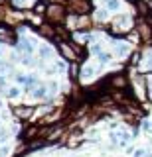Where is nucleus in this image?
I'll return each mask as SVG.
<instances>
[{
    "label": "nucleus",
    "instance_id": "1",
    "mask_svg": "<svg viewBox=\"0 0 152 157\" xmlns=\"http://www.w3.org/2000/svg\"><path fill=\"white\" fill-rule=\"evenodd\" d=\"M67 16V10L61 6V4H50L47 6V12H46V18L50 20L53 26H57V24H61L63 20Z\"/></svg>",
    "mask_w": 152,
    "mask_h": 157
},
{
    "label": "nucleus",
    "instance_id": "2",
    "mask_svg": "<svg viewBox=\"0 0 152 157\" xmlns=\"http://www.w3.org/2000/svg\"><path fill=\"white\" fill-rule=\"evenodd\" d=\"M107 82H109V88H119V90H126L129 88V81H126V77L119 73V75H111L107 78Z\"/></svg>",
    "mask_w": 152,
    "mask_h": 157
},
{
    "label": "nucleus",
    "instance_id": "3",
    "mask_svg": "<svg viewBox=\"0 0 152 157\" xmlns=\"http://www.w3.org/2000/svg\"><path fill=\"white\" fill-rule=\"evenodd\" d=\"M132 26V20L130 16H119V18H115V22H113V32H117V33H122V32H126Z\"/></svg>",
    "mask_w": 152,
    "mask_h": 157
},
{
    "label": "nucleus",
    "instance_id": "4",
    "mask_svg": "<svg viewBox=\"0 0 152 157\" xmlns=\"http://www.w3.org/2000/svg\"><path fill=\"white\" fill-rule=\"evenodd\" d=\"M0 41H8V43H16V33L12 32L8 26H4V24H0Z\"/></svg>",
    "mask_w": 152,
    "mask_h": 157
},
{
    "label": "nucleus",
    "instance_id": "5",
    "mask_svg": "<svg viewBox=\"0 0 152 157\" xmlns=\"http://www.w3.org/2000/svg\"><path fill=\"white\" fill-rule=\"evenodd\" d=\"M40 132H42V130H40L38 126H28L26 130L22 132V137H20V140H24V141H32V140H36V137H40V136H38Z\"/></svg>",
    "mask_w": 152,
    "mask_h": 157
},
{
    "label": "nucleus",
    "instance_id": "6",
    "mask_svg": "<svg viewBox=\"0 0 152 157\" xmlns=\"http://www.w3.org/2000/svg\"><path fill=\"white\" fill-rule=\"evenodd\" d=\"M12 112H14V116H18V118H22V120H26V118L32 116L34 108H32V106H14Z\"/></svg>",
    "mask_w": 152,
    "mask_h": 157
},
{
    "label": "nucleus",
    "instance_id": "7",
    "mask_svg": "<svg viewBox=\"0 0 152 157\" xmlns=\"http://www.w3.org/2000/svg\"><path fill=\"white\" fill-rule=\"evenodd\" d=\"M18 49H20L22 53H26V55H32V53H34V45H32V41H30V39H26V37L18 39Z\"/></svg>",
    "mask_w": 152,
    "mask_h": 157
},
{
    "label": "nucleus",
    "instance_id": "8",
    "mask_svg": "<svg viewBox=\"0 0 152 157\" xmlns=\"http://www.w3.org/2000/svg\"><path fill=\"white\" fill-rule=\"evenodd\" d=\"M71 39H73L75 43H79V45H83V43H89V41H91V36H89L87 32H75V33L71 36Z\"/></svg>",
    "mask_w": 152,
    "mask_h": 157
},
{
    "label": "nucleus",
    "instance_id": "9",
    "mask_svg": "<svg viewBox=\"0 0 152 157\" xmlns=\"http://www.w3.org/2000/svg\"><path fill=\"white\" fill-rule=\"evenodd\" d=\"M129 51H130V47H129V43H122V41H115V53L119 57H126L129 55Z\"/></svg>",
    "mask_w": 152,
    "mask_h": 157
},
{
    "label": "nucleus",
    "instance_id": "10",
    "mask_svg": "<svg viewBox=\"0 0 152 157\" xmlns=\"http://www.w3.org/2000/svg\"><path fill=\"white\" fill-rule=\"evenodd\" d=\"M136 29H138V33H140V37H142V39H150V37H152V29L148 28V24L140 22Z\"/></svg>",
    "mask_w": 152,
    "mask_h": 157
},
{
    "label": "nucleus",
    "instance_id": "11",
    "mask_svg": "<svg viewBox=\"0 0 152 157\" xmlns=\"http://www.w3.org/2000/svg\"><path fill=\"white\" fill-rule=\"evenodd\" d=\"M95 75V67H91V65H83L81 69V78H89Z\"/></svg>",
    "mask_w": 152,
    "mask_h": 157
},
{
    "label": "nucleus",
    "instance_id": "12",
    "mask_svg": "<svg viewBox=\"0 0 152 157\" xmlns=\"http://www.w3.org/2000/svg\"><path fill=\"white\" fill-rule=\"evenodd\" d=\"M46 145H47V141H34V144L28 145V151H26V153H32V151L42 149V147H46Z\"/></svg>",
    "mask_w": 152,
    "mask_h": 157
},
{
    "label": "nucleus",
    "instance_id": "13",
    "mask_svg": "<svg viewBox=\"0 0 152 157\" xmlns=\"http://www.w3.org/2000/svg\"><path fill=\"white\" fill-rule=\"evenodd\" d=\"M51 53H53V49H51L50 45H42V47H40V57L47 59V57H51Z\"/></svg>",
    "mask_w": 152,
    "mask_h": 157
},
{
    "label": "nucleus",
    "instance_id": "14",
    "mask_svg": "<svg viewBox=\"0 0 152 157\" xmlns=\"http://www.w3.org/2000/svg\"><path fill=\"white\" fill-rule=\"evenodd\" d=\"M34 12H36V14H46V12H47L46 2H36V6H34Z\"/></svg>",
    "mask_w": 152,
    "mask_h": 157
},
{
    "label": "nucleus",
    "instance_id": "15",
    "mask_svg": "<svg viewBox=\"0 0 152 157\" xmlns=\"http://www.w3.org/2000/svg\"><path fill=\"white\" fill-rule=\"evenodd\" d=\"M121 8V2L119 0H107V10H111V12H115V10Z\"/></svg>",
    "mask_w": 152,
    "mask_h": 157
},
{
    "label": "nucleus",
    "instance_id": "16",
    "mask_svg": "<svg viewBox=\"0 0 152 157\" xmlns=\"http://www.w3.org/2000/svg\"><path fill=\"white\" fill-rule=\"evenodd\" d=\"M32 94H34V96H36V98H43V96H46V94H47V90H46V86H38V88H36V90H34V92H32Z\"/></svg>",
    "mask_w": 152,
    "mask_h": 157
},
{
    "label": "nucleus",
    "instance_id": "17",
    "mask_svg": "<svg viewBox=\"0 0 152 157\" xmlns=\"http://www.w3.org/2000/svg\"><path fill=\"white\" fill-rule=\"evenodd\" d=\"M107 14H109V10H97V12H95V18L99 20V22H105V20H107Z\"/></svg>",
    "mask_w": 152,
    "mask_h": 157
},
{
    "label": "nucleus",
    "instance_id": "18",
    "mask_svg": "<svg viewBox=\"0 0 152 157\" xmlns=\"http://www.w3.org/2000/svg\"><path fill=\"white\" fill-rule=\"evenodd\" d=\"M97 57H99V61H101V63H109V61H111V55H109V53H105V51H101Z\"/></svg>",
    "mask_w": 152,
    "mask_h": 157
},
{
    "label": "nucleus",
    "instance_id": "19",
    "mask_svg": "<svg viewBox=\"0 0 152 157\" xmlns=\"http://www.w3.org/2000/svg\"><path fill=\"white\" fill-rule=\"evenodd\" d=\"M18 94H20V90H18V88H16V86H12V88H10V90H8V92H6V96H8V98H16Z\"/></svg>",
    "mask_w": 152,
    "mask_h": 157
},
{
    "label": "nucleus",
    "instance_id": "20",
    "mask_svg": "<svg viewBox=\"0 0 152 157\" xmlns=\"http://www.w3.org/2000/svg\"><path fill=\"white\" fill-rule=\"evenodd\" d=\"M6 140H8V132L4 128H0V144H4Z\"/></svg>",
    "mask_w": 152,
    "mask_h": 157
},
{
    "label": "nucleus",
    "instance_id": "21",
    "mask_svg": "<svg viewBox=\"0 0 152 157\" xmlns=\"http://www.w3.org/2000/svg\"><path fill=\"white\" fill-rule=\"evenodd\" d=\"M144 155H146V149H136L132 157H144Z\"/></svg>",
    "mask_w": 152,
    "mask_h": 157
},
{
    "label": "nucleus",
    "instance_id": "22",
    "mask_svg": "<svg viewBox=\"0 0 152 157\" xmlns=\"http://www.w3.org/2000/svg\"><path fill=\"white\" fill-rule=\"evenodd\" d=\"M8 151H10L8 147H0V157H6V155H8Z\"/></svg>",
    "mask_w": 152,
    "mask_h": 157
},
{
    "label": "nucleus",
    "instance_id": "23",
    "mask_svg": "<svg viewBox=\"0 0 152 157\" xmlns=\"http://www.w3.org/2000/svg\"><path fill=\"white\" fill-rule=\"evenodd\" d=\"M142 128H144V130H152V122H144V124H142Z\"/></svg>",
    "mask_w": 152,
    "mask_h": 157
},
{
    "label": "nucleus",
    "instance_id": "24",
    "mask_svg": "<svg viewBox=\"0 0 152 157\" xmlns=\"http://www.w3.org/2000/svg\"><path fill=\"white\" fill-rule=\"evenodd\" d=\"M50 92H57V82H51L50 85Z\"/></svg>",
    "mask_w": 152,
    "mask_h": 157
},
{
    "label": "nucleus",
    "instance_id": "25",
    "mask_svg": "<svg viewBox=\"0 0 152 157\" xmlns=\"http://www.w3.org/2000/svg\"><path fill=\"white\" fill-rule=\"evenodd\" d=\"M126 2H132V4H136V2H138V0H126Z\"/></svg>",
    "mask_w": 152,
    "mask_h": 157
},
{
    "label": "nucleus",
    "instance_id": "26",
    "mask_svg": "<svg viewBox=\"0 0 152 157\" xmlns=\"http://www.w3.org/2000/svg\"><path fill=\"white\" fill-rule=\"evenodd\" d=\"M0 55H2V49H0Z\"/></svg>",
    "mask_w": 152,
    "mask_h": 157
}]
</instances>
